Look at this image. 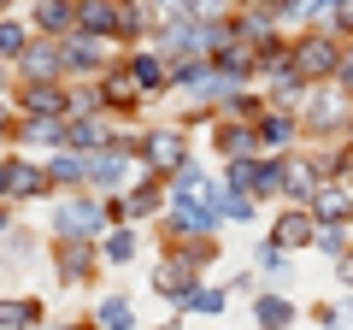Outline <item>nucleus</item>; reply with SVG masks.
Instances as JSON below:
<instances>
[{
    "label": "nucleus",
    "mask_w": 353,
    "mask_h": 330,
    "mask_svg": "<svg viewBox=\"0 0 353 330\" xmlns=\"http://www.w3.org/2000/svg\"><path fill=\"white\" fill-rule=\"evenodd\" d=\"M336 59H341V48H336V41H324V36H306V41H294V48H289V65H294L301 83L336 77Z\"/></svg>",
    "instance_id": "nucleus-1"
},
{
    "label": "nucleus",
    "mask_w": 353,
    "mask_h": 330,
    "mask_svg": "<svg viewBox=\"0 0 353 330\" xmlns=\"http://www.w3.org/2000/svg\"><path fill=\"white\" fill-rule=\"evenodd\" d=\"M53 230H59L65 242H88L94 230H101V201H65L59 213H53Z\"/></svg>",
    "instance_id": "nucleus-2"
},
{
    "label": "nucleus",
    "mask_w": 353,
    "mask_h": 330,
    "mask_svg": "<svg viewBox=\"0 0 353 330\" xmlns=\"http://www.w3.org/2000/svg\"><path fill=\"white\" fill-rule=\"evenodd\" d=\"M0 189L18 195V201H30V195L48 189V171H41V165H24V159H6L0 165Z\"/></svg>",
    "instance_id": "nucleus-3"
},
{
    "label": "nucleus",
    "mask_w": 353,
    "mask_h": 330,
    "mask_svg": "<svg viewBox=\"0 0 353 330\" xmlns=\"http://www.w3.org/2000/svg\"><path fill=\"white\" fill-rule=\"evenodd\" d=\"M183 159H189V142L176 136V130H159V136H148V165H159V171H176Z\"/></svg>",
    "instance_id": "nucleus-4"
},
{
    "label": "nucleus",
    "mask_w": 353,
    "mask_h": 330,
    "mask_svg": "<svg viewBox=\"0 0 353 330\" xmlns=\"http://www.w3.org/2000/svg\"><path fill=\"white\" fill-rule=\"evenodd\" d=\"M312 213H289V218H277V230H271V242H277L283 254H289V248H306V242H312Z\"/></svg>",
    "instance_id": "nucleus-5"
},
{
    "label": "nucleus",
    "mask_w": 353,
    "mask_h": 330,
    "mask_svg": "<svg viewBox=\"0 0 353 330\" xmlns=\"http://www.w3.org/2000/svg\"><path fill=\"white\" fill-rule=\"evenodd\" d=\"M24 113H36V118H59L65 113V95L53 89V77H41V83L24 89Z\"/></svg>",
    "instance_id": "nucleus-6"
},
{
    "label": "nucleus",
    "mask_w": 353,
    "mask_h": 330,
    "mask_svg": "<svg viewBox=\"0 0 353 330\" xmlns=\"http://www.w3.org/2000/svg\"><path fill=\"white\" fill-rule=\"evenodd\" d=\"M18 59H24V77H30V83H41V77H53V71L65 65V53H59V48H24Z\"/></svg>",
    "instance_id": "nucleus-7"
},
{
    "label": "nucleus",
    "mask_w": 353,
    "mask_h": 330,
    "mask_svg": "<svg viewBox=\"0 0 353 330\" xmlns=\"http://www.w3.org/2000/svg\"><path fill=\"white\" fill-rule=\"evenodd\" d=\"M77 24L83 30H118V6L112 0H83L77 6Z\"/></svg>",
    "instance_id": "nucleus-8"
},
{
    "label": "nucleus",
    "mask_w": 353,
    "mask_h": 330,
    "mask_svg": "<svg viewBox=\"0 0 353 330\" xmlns=\"http://www.w3.org/2000/svg\"><path fill=\"white\" fill-rule=\"evenodd\" d=\"M36 24L41 30H71L77 24V6H71V0H36Z\"/></svg>",
    "instance_id": "nucleus-9"
},
{
    "label": "nucleus",
    "mask_w": 353,
    "mask_h": 330,
    "mask_svg": "<svg viewBox=\"0 0 353 330\" xmlns=\"http://www.w3.org/2000/svg\"><path fill=\"white\" fill-rule=\"evenodd\" d=\"M283 183H289V195H294V201L318 195V171H312V165H301V159H283Z\"/></svg>",
    "instance_id": "nucleus-10"
},
{
    "label": "nucleus",
    "mask_w": 353,
    "mask_h": 330,
    "mask_svg": "<svg viewBox=\"0 0 353 330\" xmlns=\"http://www.w3.org/2000/svg\"><path fill=\"white\" fill-rule=\"evenodd\" d=\"M65 65H71V71H101V41H83V36H77V41H65Z\"/></svg>",
    "instance_id": "nucleus-11"
},
{
    "label": "nucleus",
    "mask_w": 353,
    "mask_h": 330,
    "mask_svg": "<svg viewBox=\"0 0 353 330\" xmlns=\"http://www.w3.org/2000/svg\"><path fill=\"white\" fill-rule=\"evenodd\" d=\"M318 213L324 218H353V201H347V189H336V183H324V189H318Z\"/></svg>",
    "instance_id": "nucleus-12"
},
{
    "label": "nucleus",
    "mask_w": 353,
    "mask_h": 330,
    "mask_svg": "<svg viewBox=\"0 0 353 330\" xmlns=\"http://www.w3.org/2000/svg\"><path fill=\"white\" fill-rule=\"evenodd\" d=\"M65 148H77V153H94V148H112V142H106V130H101V124H71Z\"/></svg>",
    "instance_id": "nucleus-13"
},
{
    "label": "nucleus",
    "mask_w": 353,
    "mask_h": 330,
    "mask_svg": "<svg viewBox=\"0 0 353 330\" xmlns=\"http://www.w3.org/2000/svg\"><path fill=\"white\" fill-rule=\"evenodd\" d=\"M347 118V101H312L306 106V124L312 130H330V124H341Z\"/></svg>",
    "instance_id": "nucleus-14"
},
{
    "label": "nucleus",
    "mask_w": 353,
    "mask_h": 330,
    "mask_svg": "<svg viewBox=\"0 0 353 330\" xmlns=\"http://www.w3.org/2000/svg\"><path fill=\"white\" fill-rule=\"evenodd\" d=\"M136 89H141V83H136V71H130V65H124V71H118L112 83H106V101H118V106H136V101H141Z\"/></svg>",
    "instance_id": "nucleus-15"
},
{
    "label": "nucleus",
    "mask_w": 353,
    "mask_h": 330,
    "mask_svg": "<svg viewBox=\"0 0 353 330\" xmlns=\"http://www.w3.org/2000/svg\"><path fill=\"white\" fill-rule=\"evenodd\" d=\"M253 318H259V324H289V318H294V307L283 301V295H265V301L253 307Z\"/></svg>",
    "instance_id": "nucleus-16"
},
{
    "label": "nucleus",
    "mask_w": 353,
    "mask_h": 330,
    "mask_svg": "<svg viewBox=\"0 0 353 330\" xmlns=\"http://www.w3.org/2000/svg\"><path fill=\"white\" fill-rule=\"evenodd\" d=\"M130 71H136L141 89H159V83H165V65L153 59V53H136V59H130Z\"/></svg>",
    "instance_id": "nucleus-17"
},
{
    "label": "nucleus",
    "mask_w": 353,
    "mask_h": 330,
    "mask_svg": "<svg viewBox=\"0 0 353 330\" xmlns=\"http://www.w3.org/2000/svg\"><path fill=\"white\" fill-rule=\"evenodd\" d=\"M41 301H0V324H36Z\"/></svg>",
    "instance_id": "nucleus-18"
},
{
    "label": "nucleus",
    "mask_w": 353,
    "mask_h": 330,
    "mask_svg": "<svg viewBox=\"0 0 353 330\" xmlns=\"http://www.w3.org/2000/svg\"><path fill=\"white\" fill-rule=\"evenodd\" d=\"M253 195H283V159H265L259 177H253Z\"/></svg>",
    "instance_id": "nucleus-19"
},
{
    "label": "nucleus",
    "mask_w": 353,
    "mask_h": 330,
    "mask_svg": "<svg viewBox=\"0 0 353 330\" xmlns=\"http://www.w3.org/2000/svg\"><path fill=\"white\" fill-rule=\"evenodd\" d=\"M48 177L53 183H88V159H53Z\"/></svg>",
    "instance_id": "nucleus-20"
},
{
    "label": "nucleus",
    "mask_w": 353,
    "mask_h": 330,
    "mask_svg": "<svg viewBox=\"0 0 353 330\" xmlns=\"http://www.w3.org/2000/svg\"><path fill=\"white\" fill-rule=\"evenodd\" d=\"M253 142H259L253 130H236V124L218 130V148H224V153H253Z\"/></svg>",
    "instance_id": "nucleus-21"
},
{
    "label": "nucleus",
    "mask_w": 353,
    "mask_h": 330,
    "mask_svg": "<svg viewBox=\"0 0 353 330\" xmlns=\"http://www.w3.org/2000/svg\"><path fill=\"white\" fill-rule=\"evenodd\" d=\"M253 177H259V165L248 153H230V189H253Z\"/></svg>",
    "instance_id": "nucleus-22"
},
{
    "label": "nucleus",
    "mask_w": 353,
    "mask_h": 330,
    "mask_svg": "<svg viewBox=\"0 0 353 330\" xmlns=\"http://www.w3.org/2000/svg\"><path fill=\"white\" fill-rule=\"evenodd\" d=\"M118 177H124V159H112V153H106V159H88V183L106 189V183H118Z\"/></svg>",
    "instance_id": "nucleus-23"
},
{
    "label": "nucleus",
    "mask_w": 353,
    "mask_h": 330,
    "mask_svg": "<svg viewBox=\"0 0 353 330\" xmlns=\"http://www.w3.org/2000/svg\"><path fill=\"white\" fill-rule=\"evenodd\" d=\"M259 142H271V148H289V142H294V124H289V118H265V124H259Z\"/></svg>",
    "instance_id": "nucleus-24"
},
{
    "label": "nucleus",
    "mask_w": 353,
    "mask_h": 330,
    "mask_svg": "<svg viewBox=\"0 0 353 330\" xmlns=\"http://www.w3.org/2000/svg\"><path fill=\"white\" fill-rule=\"evenodd\" d=\"M18 53H24V30L12 18H0V59H18Z\"/></svg>",
    "instance_id": "nucleus-25"
},
{
    "label": "nucleus",
    "mask_w": 353,
    "mask_h": 330,
    "mask_svg": "<svg viewBox=\"0 0 353 330\" xmlns=\"http://www.w3.org/2000/svg\"><path fill=\"white\" fill-rule=\"evenodd\" d=\"M130 254H136V236H130V230H112V236H106V260H118V266H124Z\"/></svg>",
    "instance_id": "nucleus-26"
},
{
    "label": "nucleus",
    "mask_w": 353,
    "mask_h": 330,
    "mask_svg": "<svg viewBox=\"0 0 353 330\" xmlns=\"http://www.w3.org/2000/svg\"><path fill=\"white\" fill-rule=\"evenodd\" d=\"M312 248H324V254H341V248H347V236H341L336 224H318V230H312Z\"/></svg>",
    "instance_id": "nucleus-27"
},
{
    "label": "nucleus",
    "mask_w": 353,
    "mask_h": 330,
    "mask_svg": "<svg viewBox=\"0 0 353 330\" xmlns=\"http://www.w3.org/2000/svg\"><path fill=\"white\" fill-rule=\"evenodd\" d=\"M94 318H101V324H130V301H101Z\"/></svg>",
    "instance_id": "nucleus-28"
},
{
    "label": "nucleus",
    "mask_w": 353,
    "mask_h": 330,
    "mask_svg": "<svg viewBox=\"0 0 353 330\" xmlns=\"http://www.w3.org/2000/svg\"><path fill=\"white\" fill-rule=\"evenodd\" d=\"M189 307H194V313H218V307H224V295H218V289H194Z\"/></svg>",
    "instance_id": "nucleus-29"
},
{
    "label": "nucleus",
    "mask_w": 353,
    "mask_h": 330,
    "mask_svg": "<svg viewBox=\"0 0 353 330\" xmlns=\"http://www.w3.org/2000/svg\"><path fill=\"white\" fill-rule=\"evenodd\" d=\"M336 77H341V89L353 95V53H341V59H336Z\"/></svg>",
    "instance_id": "nucleus-30"
},
{
    "label": "nucleus",
    "mask_w": 353,
    "mask_h": 330,
    "mask_svg": "<svg viewBox=\"0 0 353 330\" xmlns=\"http://www.w3.org/2000/svg\"><path fill=\"white\" fill-rule=\"evenodd\" d=\"M336 24H341V30H353V0H336Z\"/></svg>",
    "instance_id": "nucleus-31"
},
{
    "label": "nucleus",
    "mask_w": 353,
    "mask_h": 330,
    "mask_svg": "<svg viewBox=\"0 0 353 330\" xmlns=\"http://www.w3.org/2000/svg\"><path fill=\"white\" fill-rule=\"evenodd\" d=\"M341 278H347V283H353V254H347V260H341Z\"/></svg>",
    "instance_id": "nucleus-32"
},
{
    "label": "nucleus",
    "mask_w": 353,
    "mask_h": 330,
    "mask_svg": "<svg viewBox=\"0 0 353 330\" xmlns=\"http://www.w3.org/2000/svg\"><path fill=\"white\" fill-rule=\"evenodd\" d=\"M0 236H6V213H0Z\"/></svg>",
    "instance_id": "nucleus-33"
},
{
    "label": "nucleus",
    "mask_w": 353,
    "mask_h": 330,
    "mask_svg": "<svg viewBox=\"0 0 353 330\" xmlns=\"http://www.w3.org/2000/svg\"><path fill=\"white\" fill-rule=\"evenodd\" d=\"M6 6H12V0H0V12H6Z\"/></svg>",
    "instance_id": "nucleus-34"
},
{
    "label": "nucleus",
    "mask_w": 353,
    "mask_h": 330,
    "mask_svg": "<svg viewBox=\"0 0 353 330\" xmlns=\"http://www.w3.org/2000/svg\"><path fill=\"white\" fill-rule=\"evenodd\" d=\"M0 106H6V89H0Z\"/></svg>",
    "instance_id": "nucleus-35"
}]
</instances>
